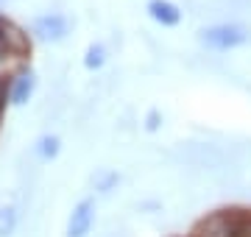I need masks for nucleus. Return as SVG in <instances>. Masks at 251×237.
<instances>
[{
  "mask_svg": "<svg viewBox=\"0 0 251 237\" xmlns=\"http://www.w3.org/2000/svg\"><path fill=\"white\" fill-rule=\"evenodd\" d=\"M251 34L249 28L243 25H234V23H224V25H212V28H204L201 31V42L215 50H232V47L249 42Z\"/></svg>",
  "mask_w": 251,
  "mask_h": 237,
  "instance_id": "f03ea898",
  "label": "nucleus"
},
{
  "mask_svg": "<svg viewBox=\"0 0 251 237\" xmlns=\"http://www.w3.org/2000/svg\"><path fill=\"white\" fill-rule=\"evenodd\" d=\"M92 220H95V201L84 198L70 212V220H67V237H87L92 229Z\"/></svg>",
  "mask_w": 251,
  "mask_h": 237,
  "instance_id": "20e7f679",
  "label": "nucleus"
},
{
  "mask_svg": "<svg viewBox=\"0 0 251 237\" xmlns=\"http://www.w3.org/2000/svg\"><path fill=\"white\" fill-rule=\"evenodd\" d=\"M34 34L42 42H59L67 37V20L62 14H45V17H36L34 23Z\"/></svg>",
  "mask_w": 251,
  "mask_h": 237,
  "instance_id": "39448f33",
  "label": "nucleus"
},
{
  "mask_svg": "<svg viewBox=\"0 0 251 237\" xmlns=\"http://www.w3.org/2000/svg\"><path fill=\"white\" fill-rule=\"evenodd\" d=\"M3 100H6V81H3V75H0V109H3Z\"/></svg>",
  "mask_w": 251,
  "mask_h": 237,
  "instance_id": "9b49d317",
  "label": "nucleus"
},
{
  "mask_svg": "<svg viewBox=\"0 0 251 237\" xmlns=\"http://www.w3.org/2000/svg\"><path fill=\"white\" fill-rule=\"evenodd\" d=\"M148 14H151V20H156L159 25H176L181 20L179 6L171 3V0H151V3H148Z\"/></svg>",
  "mask_w": 251,
  "mask_h": 237,
  "instance_id": "423d86ee",
  "label": "nucleus"
},
{
  "mask_svg": "<svg viewBox=\"0 0 251 237\" xmlns=\"http://www.w3.org/2000/svg\"><path fill=\"white\" fill-rule=\"evenodd\" d=\"M103 62H106V50H103V45H90L87 47V59H84V64H87L90 70H98Z\"/></svg>",
  "mask_w": 251,
  "mask_h": 237,
  "instance_id": "1a4fd4ad",
  "label": "nucleus"
},
{
  "mask_svg": "<svg viewBox=\"0 0 251 237\" xmlns=\"http://www.w3.org/2000/svg\"><path fill=\"white\" fill-rule=\"evenodd\" d=\"M31 50L28 34L20 25H14L11 20L0 17V53L3 56H25Z\"/></svg>",
  "mask_w": 251,
  "mask_h": 237,
  "instance_id": "7ed1b4c3",
  "label": "nucleus"
},
{
  "mask_svg": "<svg viewBox=\"0 0 251 237\" xmlns=\"http://www.w3.org/2000/svg\"><path fill=\"white\" fill-rule=\"evenodd\" d=\"M36 151H39V156H45V159L56 156V154H59V137H42Z\"/></svg>",
  "mask_w": 251,
  "mask_h": 237,
  "instance_id": "9d476101",
  "label": "nucleus"
},
{
  "mask_svg": "<svg viewBox=\"0 0 251 237\" xmlns=\"http://www.w3.org/2000/svg\"><path fill=\"white\" fill-rule=\"evenodd\" d=\"M193 237H251V212L218 210L198 220Z\"/></svg>",
  "mask_w": 251,
  "mask_h": 237,
  "instance_id": "f257e3e1",
  "label": "nucleus"
},
{
  "mask_svg": "<svg viewBox=\"0 0 251 237\" xmlns=\"http://www.w3.org/2000/svg\"><path fill=\"white\" fill-rule=\"evenodd\" d=\"M31 92H34V75L20 73L17 78H14V87H11V100H14L17 106H23V103L31 98Z\"/></svg>",
  "mask_w": 251,
  "mask_h": 237,
  "instance_id": "0eeeda50",
  "label": "nucleus"
},
{
  "mask_svg": "<svg viewBox=\"0 0 251 237\" xmlns=\"http://www.w3.org/2000/svg\"><path fill=\"white\" fill-rule=\"evenodd\" d=\"M17 226V212L11 207H0V237H9Z\"/></svg>",
  "mask_w": 251,
  "mask_h": 237,
  "instance_id": "6e6552de",
  "label": "nucleus"
}]
</instances>
